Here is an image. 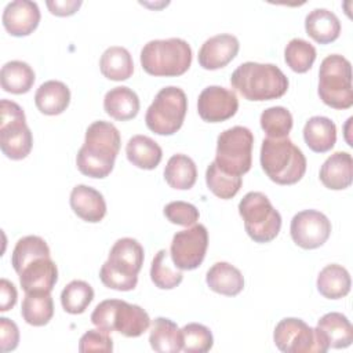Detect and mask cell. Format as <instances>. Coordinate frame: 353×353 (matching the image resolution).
Here are the masks:
<instances>
[{"instance_id": "obj_7", "label": "cell", "mask_w": 353, "mask_h": 353, "mask_svg": "<svg viewBox=\"0 0 353 353\" xmlns=\"http://www.w3.org/2000/svg\"><path fill=\"white\" fill-rule=\"evenodd\" d=\"M320 99L334 109H349L353 105L352 65L339 54H331L321 61L319 70Z\"/></svg>"}, {"instance_id": "obj_41", "label": "cell", "mask_w": 353, "mask_h": 353, "mask_svg": "<svg viewBox=\"0 0 353 353\" xmlns=\"http://www.w3.org/2000/svg\"><path fill=\"white\" fill-rule=\"evenodd\" d=\"M164 216L174 225L181 226H193L199 218V210L186 201H171L164 207Z\"/></svg>"}, {"instance_id": "obj_17", "label": "cell", "mask_w": 353, "mask_h": 353, "mask_svg": "<svg viewBox=\"0 0 353 353\" xmlns=\"http://www.w3.org/2000/svg\"><path fill=\"white\" fill-rule=\"evenodd\" d=\"M40 10L37 3L30 0H14L3 10V25L6 30L15 37L30 34L40 22Z\"/></svg>"}, {"instance_id": "obj_18", "label": "cell", "mask_w": 353, "mask_h": 353, "mask_svg": "<svg viewBox=\"0 0 353 353\" xmlns=\"http://www.w3.org/2000/svg\"><path fill=\"white\" fill-rule=\"evenodd\" d=\"M18 276L25 294L51 292L58 281V268L51 256H41L25 265Z\"/></svg>"}, {"instance_id": "obj_2", "label": "cell", "mask_w": 353, "mask_h": 353, "mask_svg": "<svg viewBox=\"0 0 353 353\" xmlns=\"http://www.w3.org/2000/svg\"><path fill=\"white\" fill-rule=\"evenodd\" d=\"M230 84L248 101H270L283 97L290 83L279 66L250 61L237 66Z\"/></svg>"}, {"instance_id": "obj_22", "label": "cell", "mask_w": 353, "mask_h": 353, "mask_svg": "<svg viewBox=\"0 0 353 353\" xmlns=\"http://www.w3.org/2000/svg\"><path fill=\"white\" fill-rule=\"evenodd\" d=\"M306 33L319 44H330L341 34L339 18L327 8H314L305 18Z\"/></svg>"}, {"instance_id": "obj_5", "label": "cell", "mask_w": 353, "mask_h": 353, "mask_svg": "<svg viewBox=\"0 0 353 353\" xmlns=\"http://www.w3.org/2000/svg\"><path fill=\"white\" fill-rule=\"evenodd\" d=\"M192 63V48L179 37L150 40L141 50V65L152 76L175 77L183 74Z\"/></svg>"}, {"instance_id": "obj_23", "label": "cell", "mask_w": 353, "mask_h": 353, "mask_svg": "<svg viewBox=\"0 0 353 353\" xmlns=\"http://www.w3.org/2000/svg\"><path fill=\"white\" fill-rule=\"evenodd\" d=\"M34 103L43 114H61L70 103V90L59 80L44 81L34 94Z\"/></svg>"}, {"instance_id": "obj_40", "label": "cell", "mask_w": 353, "mask_h": 353, "mask_svg": "<svg viewBox=\"0 0 353 353\" xmlns=\"http://www.w3.org/2000/svg\"><path fill=\"white\" fill-rule=\"evenodd\" d=\"M182 350L186 353H205L214 345V336L208 327L189 323L181 328Z\"/></svg>"}, {"instance_id": "obj_37", "label": "cell", "mask_w": 353, "mask_h": 353, "mask_svg": "<svg viewBox=\"0 0 353 353\" xmlns=\"http://www.w3.org/2000/svg\"><path fill=\"white\" fill-rule=\"evenodd\" d=\"M316 57L314 46L299 37L290 40L284 48V61L296 73H306L313 66Z\"/></svg>"}, {"instance_id": "obj_21", "label": "cell", "mask_w": 353, "mask_h": 353, "mask_svg": "<svg viewBox=\"0 0 353 353\" xmlns=\"http://www.w3.org/2000/svg\"><path fill=\"white\" fill-rule=\"evenodd\" d=\"M205 281L210 290L226 296H236L244 288L241 272L229 262L214 263L205 274Z\"/></svg>"}, {"instance_id": "obj_4", "label": "cell", "mask_w": 353, "mask_h": 353, "mask_svg": "<svg viewBox=\"0 0 353 353\" xmlns=\"http://www.w3.org/2000/svg\"><path fill=\"white\" fill-rule=\"evenodd\" d=\"M261 165L270 181L294 185L306 172V157L288 137L265 138L261 146Z\"/></svg>"}, {"instance_id": "obj_38", "label": "cell", "mask_w": 353, "mask_h": 353, "mask_svg": "<svg viewBox=\"0 0 353 353\" xmlns=\"http://www.w3.org/2000/svg\"><path fill=\"white\" fill-rule=\"evenodd\" d=\"M205 183L216 197L228 200L237 194L241 188L243 178L223 172L215 161H212L205 171Z\"/></svg>"}, {"instance_id": "obj_31", "label": "cell", "mask_w": 353, "mask_h": 353, "mask_svg": "<svg viewBox=\"0 0 353 353\" xmlns=\"http://www.w3.org/2000/svg\"><path fill=\"white\" fill-rule=\"evenodd\" d=\"M164 179L172 189L188 190L193 188L197 179V168L194 161L182 153L171 156L164 168Z\"/></svg>"}, {"instance_id": "obj_24", "label": "cell", "mask_w": 353, "mask_h": 353, "mask_svg": "<svg viewBox=\"0 0 353 353\" xmlns=\"http://www.w3.org/2000/svg\"><path fill=\"white\" fill-rule=\"evenodd\" d=\"M316 328L330 347L345 349L353 342V327L347 317L339 312L325 313L317 321Z\"/></svg>"}, {"instance_id": "obj_30", "label": "cell", "mask_w": 353, "mask_h": 353, "mask_svg": "<svg viewBox=\"0 0 353 353\" xmlns=\"http://www.w3.org/2000/svg\"><path fill=\"white\" fill-rule=\"evenodd\" d=\"M101 73L113 81H121L131 77L134 62L130 51L120 46H112L103 51L99 59Z\"/></svg>"}, {"instance_id": "obj_45", "label": "cell", "mask_w": 353, "mask_h": 353, "mask_svg": "<svg viewBox=\"0 0 353 353\" xmlns=\"http://www.w3.org/2000/svg\"><path fill=\"white\" fill-rule=\"evenodd\" d=\"M48 10L51 14L57 17H69L73 15L81 6L80 0H48L46 1Z\"/></svg>"}, {"instance_id": "obj_29", "label": "cell", "mask_w": 353, "mask_h": 353, "mask_svg": "<svg viewBox=\"0 0 353 353\" xmlns=\"http://www.w3.org/2000/svg\"><path fill=\"white\" fill-rule=\"evenodd\" d=\"M149 343L159 353H178L182 350V334L176 323L167 317L153 320L149 334Z\"/></svg>"}, {"instance_id": "obj_39", "label": "cell", "mask_w": 353, "mask_h": 353, "mask_svg": "<svg viewBox=\"0 0 353 353\" xmlns=\"http://www.w3.org/2000/svg\"><path fill=\"white\" fill-rule=\"evenodd\" d=\"M259 123L268 138H285L292 128L294 120L287 108L272 106L261 113Z\"/></svg>"}, {"instance_id": "obj_3", "label": "cell", "mask_w": 353, "mask_h": 353, "mask_svg": "<svg viewBox=\"0 0 353 353\" xmlns=\"http://www.w3.org/2000/svg\"><path fill=\"white\" fill-rule=\"evenodd\" d=\"M143 247L132 237L119 239L110 248L99 270V279L108 288L131 291L137 287L143 265Z\"/></svg>"}, {"instance_id": "obj_43", "label": "cell", "mask_w": 353, "mask_h": 353, "mask_svg": "<svg viewBox=\"0 0 353 353\" xmlns=\"http://www.w3.org/2000/svg\"><path fill=\"white\" fill-rule=\"evenodd\" d=\"M19 343V330L18 325L7 319L0 317V350L3 353L17 349Z\"/></svg>"}, {"instance_id": "obj_28", "label": "cell", "mask_w": 353, "mask_h": 353, "mask_svg": "<svg viewBox=\"0 0 353 353\" xmlns=\"http://www.w3.org/2000/svg\"><path fill=\"white\" fill-rule=\"evenodd\" d=\"M317 290L328 299H341L350 291V274L342 265L331 263L323 268L317 276Z\"/></svg>"}, {"instance_id": "obj_27", "label": "cell", "mask_w": 353, "mask_h": 353, "mask_svg": "<svg viewBox=\"0 0 353 353\" xmlns=\"http://www.w3.org/2000/svg\"><path fill=\"white\" fill-rule=\"evenodd\" d=\"M128 161L142 170H154L163 157L160 145L146 135H134L125 146Z\"/></svg>"}, {"instance_id": "obj_42", "label": "cell", "mask_w": 353, "mask_h": 353, "mask_svg": "<svg viewBox=\"0 0 353 353\" xmlns=\"http://www.w3.org/2000/svg\"><path fill=\"white\" fill-rule=\"evenodd\" d=\"M113 350V341L109 336V332H105L99 328L88 330L79 341V352H105L109 353Z\"/></svg>"}, {"instance_id": "obj_14", "label": "cell", "mask_w": 353, "mask_h": 353, "mask_svg": "<svg viewBox=\"0 0 353 353\" xmlns=\"http://www.w3.org/2000/svg\"><path fill=\"white\" fill-rule=\"evenodd\" d=\"M330 219L317 210H303L291 219L290 233L294 243L303 250L321 247L331 234Z\"/></svg>"}, {"instance_id": "obj_16", "label": "cell", "mask_w": 353, "mask_h": 353, "mask_svg": "<svg viewBox=\"0 0 353 353\" xmlns=\"http://www.w3.org/2000/svg\"><path fill=\"white\" fill-rule=\"evenodd\" d=\"M240 50V43L230 33H221L207 39L199 50V65L207 70L225 68Z\"/></svg>"}, {"instance_id": "obj_34", "label": "cell", "mask_w": 353, "mask_h": 353, "mask_svg": "<svg viewBox=\"0 0 353 353\" xmlns=\"http://www.w3.org/2000/svg\"><path fill=\"white\" fill-rule=\"evenodd\" d=\"M150 279L160 290H172L182 283L181 269L171 265V255L167 250H160L150 265Z\"/></svg>"}, {"instance_id": "obj_9", "label": "cell", "mask_w": 353, "mask_h": 353, "mask_svg": "<svg viewBox=\"0 0 353 353\" xmlns=\"http://www.w3.org/2000/svg\"><path fill=\"white\" fill-rule=\"evenodd\" d=\"M188 112V98L182 88L168 85L161 88L145 114V123L157 135H172L183 124Z\"/></svg>"}, {"instance_id": "obj_35", "label": "cell", "mask_w": 353, "mask_h": 353, "mask_svg": "<svg viewBox=\"0 0 353 353\" xmlns=\"http://www.w3.org/2000/svg\"><path fill=\"white\" fill-rule=\"evenodd\" d=\"M41 256H51L46 240L40 236H25L17 241L12 250L11 265L18 273L25 265Z\"/></svg>"}, {"instance_id": "obj_1", "label": "cell", "mask_w": 353, "mask_h": 353, "mask_svg": "<svg viewBox=\"0 0 353 353\" xmlns=\"http://www.w3.org/2000/svg\"><path fill=\"white\" fill-rule=\"evenodd\" d=\"M121 138L119 130L109 121L98 120L85 130L84 145L76 156L79 171L90 178H105L114 167Z\"/></svg>"}, {"instance_id": "obj_44", "label": "cell", "mask_w": 353, "mask_h": 353, "mask_svg": "<svg viewBox=\"0 0 353 353\" xmlns=\"http://www.w3.org/2000/svg\"><path fill=\"white\" fill-rule=\"evenodd\" d=\"M17 299H18V292L15 285L7 279H1L0 280V310L7 312L12 309L17 303Z\"/></svg>"}, {"instance_id": "obj_10", "label": "cell", "mask_w": 353, "mask_h": 353, "mask_svg": "<svg viewBox=\"0 0 353 353\" xmlns=\"http://www.w3.org/2000/svg\"><path fill=\"white\" fill-rule=\"evenodd\" d=\"M252 132L243 125L222 131L216 139L215 164L226 174L241 176L252 165Z\"/></svg>"}, {"instance_id": "obj_8", "label": "cell", "mask_w": 353, "mask_h": 353, "mask_svg": "<svg viewBox=\"0 0 353 353\" xmlns=\"http://www.w3.org/2000/svg\"><path fill=\"white\" fill-rule=\"evenodd\" d=\"M247 234L255 243L274 240L281 229V215L262 192H248L239 203Z\"/></svg>"}, {"instance_id": "obj_15", "label": "cell", "mask_w": 353, "mask_h": 353, "mask_svg": "<svg viewBox=\"0 0 353 353\" xmlns=\"http://www.w3.org/2000/svg\"><path fill=\"white\" fill-rule=\"evenodd\" d=\"M239 99L234 91L221 85L205 87L197 99L199 116L207 123H221L236 114Z\"/></svg>"}, {"instance_id": "obj_6", "label": "cell", "mask_w": 353, "mask_h": 353, "mask_svg": "<svg viewBox=\"0 0 353 353\" xmlns=\"http://www.w3.org/2000/svg\"><path fill=\"white\" fill-rule=\"evenodd\" d=\"M91 323L105 331H117L124 336H141L150 327V317L138 305L120 299H105L91 313Z\"/></svg>"}, {"instance_id": "obj_11", "label": "cell", "mask_w": 353, "mask_h": 353, "mask_svg": "<svg viewBox=\"0 0 353 353\" xmlns=\"http://www.w3.org/2000/svg\"><path fill=\"white\" fill-rule=\"evenodd\" d=\"M33 146V135L23 109L12 101L0 102V148L11 160L25 159Z\"/></svg>"}, {"instance_id": "obj_26", "label": "cell", "mask_w": 353, "mask_h": 353, "mask_svg": "<svg viewBox=\"0 0 353 353\" xmlns=\"http://www.w3.org/2000/svg\"><path fill=\"white\" fill-rule=\"evenodd\" d=\"M303 139L310 150L325 153L336 142V125L325 116H313L305 123Z\"/></svg>"}, {"instance_id": "obj_20", "label": "cell", "mask_w": 353, "mask_h": 353, "mask_svg": "<svg viewBox=\"0 0 353 353\" xmlns=\"http://www.w3.org/2000/svg\"><path fill=\"white\" fill-rule=\"evenodd\" d=\"M321 183L331 190H342L352 185L353 159L347 152L332 153L320 168Z\"/></svg>"}, {"instance_id": "obj_36", "label": "cell", "mask_w": 353, "mask_h": 353, "mask_svg": "<svg viewBox=\"0 0 353 353\" xmlns=\"http://www.w3.org/2000/svg\"><path fill=\"white\" fill-rule=\"evenodd\" d=\"M94 299L92 287L84 280H72L61 292V303L65 312L81 314Z\"/></svg>"}, {"instance_id": "obj_32", "label": "cell", "mask_w": 353, "mask_h": 353, "mask_svg": "<svg viewBox=\"0 0 353 353\" xmlns=\"http://www.w3.org/2000/svg\"><path fill=\"white\" fill-rule=\"evenodd\" d=\"M34 72L23 61H10L1 66V88L11 94H25L30 91L34 83Z\"/></svg>"}, {"instance_id": "obj_12", "label": "cell", "mask_w": 353, "mask_h": 353, "mask_svg": "<svg viewBox=\"0 0 353 353\" xmlns=\"http://www.w3.org/2000/svg\"><path fill=\"white\" fill-rule=\"evenodd\" d=\"M273 341L284 353H325L330 349L317 328H312L296 317L280 320L274 328Z\"/></svg>"}, {"instance_id": "obj_33", "label": "cell", "mask_w": 353, "mask_h": 353, "mask_svg": "<svg viewBox=\"0 0 353 353\" xmlns=\"http://www.w3.org/2000/svg\"><path fill=\"white\" fill-rule=\"evenodd\" d=\"M21 314L22 319L33 327L48 324L54 316L51 292H26L22 301Z\"/></svg>"}, {"instance_id": "obj_25", "label": "cell", "mask_w": 353, "mask_h": 353, "mask_svg": "<svg viewBox=\"0 0 353 353\" xmlns=\"http://www.w3.org/2000/svg\"><path fill=\"white\" fill-rule=\"evenodd\" d=\"M141 103L135 91L125 85L114 87L105 94L103 109L114 120L127 121L139 112Z\"/></svg>"}, {"instance_id": "obj_13", "label": "cell", "mask_w": 353, "mask_h": 353, "mask_svg": "<svg viewBox=\"0 0 353 353\" xmlns=\"http://www.w3.org/2000/svg\"><path fill=\"white\" fill-rule=\"evenodd\" d=\"M208 247V232L201 223L176 232L171 241L170 255L172 263L181 270L197 269L205 256Z\"/></svg>"}, {"instance_id": "obj_19", "label": "cell", "mask_w": 353, "mask_h": 353, "mask_svg": "<svg viewBox=\"0 0 353 353\" xmlns=\"http://www.w3.org/2000/svg\"><path fill=\"white\" fill-rule=\"evenodd\" d=\"M73 212L85 222L97 223L106 215V201L101 192L87 185H77L70 192Z\"/></svg>"}]
</instances>
